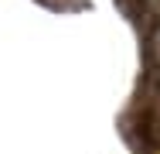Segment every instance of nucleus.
Here are the masks:
<instances>
[{"mask_svg":"<svg viewBox=\"0 0 160 154\" xmlns=\"http://www.w3.org/2000/svg\"><path fill=\"white\" fill-rule=\"evenodd\" d=\"M150 55H153V62L160 65V24L150 31Z\"/></svg>","mask_w":160,"mask_h":154,"instance_id":"1","label":"nucleus"},{"mask_svg":"<svg viewBox=\"0 0 160 154\" xmlns=\"http://www.w3.org/2000/svg\"><path fill=\"white\" fill-rule=\"evenodd\" d=\"M143 7H147L150 14H157V17H160V0H143Z\"/></svg>","mask_w":160,"mask_h":154,"instance_id":"2","label":"nucleus"}]
</instances>
